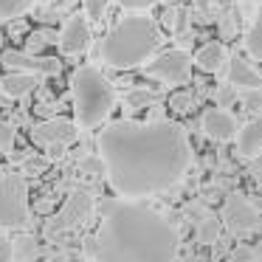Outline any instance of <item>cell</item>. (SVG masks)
<instances>
[{"label":"cell","instance_id":"1","mask_svg":"<svg viewBox=\"0 0 262 262\" xmlns=\"http://www.w3.org/2000/svg\"><path fill=\"white\" fill-rule=\"evenodd\" d=\"M104 175L124 198L175 186L192 164L189 138L175 121H116L99 136Z\"/></svg>","mask_w":262,"mask_h":262},{"label":"cell","instance_id":"2","mask_svg":"<svg viewBox=\"0 0 262 262\" xmlns=\"http://www.w3.org/2000/svg\"><path fill=\"white\" fill-rule=\"evenodd\" d=\"M88 254L96 262H175L178 231L149 206L107 200Z\"/></svg>","mask_w":262,"mask_h":262},{"label":"cell","instance_id":"3","mask_svg":"<svg viewBox=\"0 0 262 262\" xmlns=\"http://www.w3.org/2000/svg\"><path fill=\"white\" fill-rule=\"evenodd\" d=\"M161 46V31L158 26L152 23L144 14H133V17H124L107 31V37L102 40V59L110 65V68H136V65H144Z\"/></svg>","mask_w":262,"mask_h":262},{"label":"cell","instance_id":"4","mask_svg":"<svg viewBox=\"0 0 262 262\" xmlns=\"http://www.w3.org/2000/svg\"><path fill=\"white\" fill-rule=\"evenodd\" d=\"M74 113L79 127H96L110 116L116 102L113 85L93 65H82L74 74Z\"/></svg>","mask_w":262,"mask_h":262},{"label":"cell","instance_id":"5","mask_svg":"<svg viewBox=\"0 0 262 262\" xmlns=\"http://www.w3.org/2000/svg\"><path fill=\"white\" fill-rule=\"evenodd\" d=\"M29 220L26 181L20 175H0V226L20 228Z\"/></svg>","mask_w":262,"mask_h":262},{"label":"cell","instance_id":"6","mask_svg":"<svg viewBox=\"0 0 262 262\" xmlns=\"http://www.w3.org/2000/svg\"><path fill=\"white\" fill-rule=\"evenodd\" d=\"M93 211V194L85 192V189H76V192L68 194V200L62 203V209L48 220V234L59 237V234L76 228L79 223H85Z\"/></svg>","mask_w":262,"mask_h":262},{"label":"cell","instance_id":"7","mask_svg":"<svg viewBox=\"0 0 262 262\" xmlns=\"http://www.w3.org/2000/svg\"><path fill=\"white\" fill-rule=\"evenodd\" d=\"M262 223L259 209L243 194H228L223 200V226L234 234V237H245V234L256 231Z\"/></svg>","mask_w":262,"mask_h":262},{"label":"cell","instance_id":"8","mask_svg":"<svg viewBox=\"0 0 262 262\" xmlns=\"http://www.w3.org/2000/svg\"><path fill=\"white\" fill-rule=\"evenodd\" d=\"M189 68H192V57L181 48H175V51H164L152 62H147V76L166 82V85H181L189 79Z\"/></svg>","mask_w":262,"mask_h":262},{"label":"cell","instance_id":"9","mask_svg":"<svg viewBox=\"0 0 262 262\" xmlns=\"http://www.w3.org/2000/svg\"><path fill=\"white\" fill-rule=\"evenodd\" d=\"M74 138H76V124L68 119H48L31 130V141L37 147H48V149H62Z\"/></svg>","mask_w":262,"mask_h":262},{"label":"cell","instance_id":"10","mask_svg":"<svg viewBox=\"0 0 262 262\" xmlns=\"http://www.w3.org/2000/svg\"><path fill=\"white\" fill-rule=\"evenodd\" d=\"M3 65L6 68H14L20 74H31V71H40V74H59V62L54 57H31V54H23V51H3Z\"/></svg>","mask_w":262,"mask_h":262},{"label":"cell","instance_id":"11","mask_svg":"<svg viewBox=\"0 0 262 262\" xmlns=\"http://www.w3.org/2000/svg\"><path fill=\"white\" fill-rule=\"evenodd\" d=\"M88 46H91V26H88V17L74 14V17L65 23L62 34H59V48L74 57V54H82Z\"/></svg>","mask_w":262,"mask_h":262},{"label":"cell","instance_id":"12","mask_svg":"<svg viewBox=\"0 0 262 262\" xmlns=\"http://www.w3.org/2000/svg\"><path fill=\"white\" fill-rule=\"evenodd\" d=\"M203 133L209 138H214V141H231V138H237L239 127H237V119L228 110L214 107L203 116Z\"/></svg>","mask_w":262,"mask_h":262},{"label":"cell","instance_id":"13","mask_svg":"<svg viewBox=\"0 0 262 262\" xmlns=\"http://www.w3.org/2000/svg\"><path fill=\"white\" fill-rule=\"evenodd\" d=\"M228 85L245 88V91H259V88H262V76L256 74L245 59L234 57L231 62H228Z\"/></svg>","mask_w":262,"mask_h":262},{"label":"cell","instance_id":"14","mask_svg":"<svg viewBox=\"0 0 262 262\" xmlns=\"http://www.w3.org/2000/svg\"><path fill=\"white\" fill-rule=\"evenodd\" d=\"M237 152L243 158H254V155L262 152V116L243 127L237 133Z\"/></svg>","mask_w":262,"mask_h":262},{"label":"cell","instance_id":"15","mask_svg":"<svg viewBox=\"0 0 262 262\" xmlns=\"http://www.w3.org/2000/svg\"><path fill=\"white\" fill-rule=\"evenodd\" d=\"M34 88H37L34 74H20V71H14V74H6L0 79V91L6 93L9 99H23V96H29Z\"/></svg>","mask_w":262,"mask_h":262},{"label":"cell","instance_id":"16","mask_svg":"<svg viewBox=\"0 0 262 262\" xmlns=\"http://www.w3.org/2000/svg\"><path fill=\"white\" fill-rule=\"evenodd\" d=\"M194 62H198L200 71L214 74V71H220L223 62H226V48H223L220 42H209V46H203L198 54H194Z\"/></svg>","mask_w":262,"mask_h":262},{"label":"cell","instance_id":"17","mask_svg":"<svg viewBox=\"0 0 262 262\" xmlns=\"http://www.w3.org/2000/svg\"><path fill=\"white\" fill-rule=\"evenodd\" d=\"M245 48H248V54L254 59H262V6L256 12L254 23H251L248 34H245Z\"/></svg>","mask_w":262,"mask_h":262},{"label":"cell","instance_id":"18","mask_svg":"<svg viewBox=\"0 0 262 262\" xmlns=\"http://www.w3.org/2000/svg\"><path fill=\"white\" fill-rule=\"evenodd\" d=\"M12 248H14V262H34L37 239L31 237V234H20V237L12 243Z\"/></svg>","mask_w":262,"mask_h":262},{"label":"cell","instance_id":"19","mask_svg":"<svg viewBox=\"0 0 262 262\" xmlns=\"http://www.w3.org/2000/svg\"><path fill=\"white\" fill-rule=\"evenodd\" d=\"M220 239V220L214 214H206L198 226V243L200 245H214Z\"/></svg>","mask_w":262,"mask_h":262},{"label":"cell","instance_id":"20","mask_svg":"<svg viewBox=\"0 0 262 262\" xmlns=\"http://www.w3.org/2000/svg\"><path fill=\"white\" fill-rule=\"evenodd\" d=\"M31 6H34V0H0V23L20 17V14H26Z\"/></svg>","mask_w":262,"mask_h":262},{"label":"cell","instance_id":"21","mask_svg":"<svg viewBox=\"0 0 262 262\" xmlns=\"http://www.w3.org/2000/svg\"><path fill=\"white\" fill-rule=\"evenodd\" d=\"M155 93L152 91H141V88H138V91H130L124 96V102H127V107H133V110H138V107H147V104H152L155 102Z\"/></svg>","mask_w":262,"mask_h":262},{"label":"cell","instance_id":"22","mask_svg":"<svg viewBox=\"0 0 262 262\" xmlns=\"http://www.w3.org/2000/svg\"><path fill=\"white\" fill-rule=\"evenodd\" d=\"M82 6H85V14L91 20H102L110 6V0H82Z\"/></svg>","mask_w":262,"mask_h":262},{"label":"cell","instance_id":"23","mask_svg":"<svg viewBox=\"0 0 262 262\" xmlns=\"http://www.w3.org/2000/svg\"><path fill=\"white\" fill-rule=\"evenodd\" d=\"M51 42H59V37L54 34V31H34V34L29 37V48L31 51H37V48H42V46H51Z\"/></svg>","mask_w":262,"mask_h":262},{"label":"cell","instance_id":"24","mask_svg":"<svg viewBox=\"0 0 262 262\" xmlns=\"http://www.w3.org/2000/svg\"><path fill=\"white\" fill-rule=\"evenodd\" d=\"M14 147V127L12 124H0V149L6 152V149Z\"/></svg>","mask_w":262,"mask_h":262},{"label":"cell","instance_id":"25","mask_svg":"<svg viewBox=\"0 0 262 262\" xmlns=\"http://www.w3.org/2000/svg\"><path fill=\"white\" fill-rule=\"evenodd\" d=\"M82 169L91 172V175H102V172H104V161L102 158H88L85 164H82Z\"/></svg>","mask_w":262,"mask_h":262},{"label":"cell","instance_id":"26","mask_svg":"<svg viewBox=\"0 0 262 262\" xmlns=\"http://www.w3.org/2000/svg\"><path fill=\"white\" fill-rule=\"evenodd\" d=\"M0 262H14V248L6 237H0Z\"/></svg>","mask_w":262,"mask_h":262},{"label":"cell","instance_id":"27","mask_svg":"<svg viewBox=\"0 0 262 262\" xmlns=\"http://www.w3.org/2000/svg\"><path fill=\"white\" fill-rule=\"evenodd\" d=\"M119 3H121L124 9H136V12H138V9H149V6H155L158 0H119Z\"/></svg>","mask_w":262,"mask_h":262},{"label":"cell","instance_id":"28","mask_svg":"<svg viewBox=\"0 0 262 262\" xmlns=\"http://www.w3.org/2000/svg\"><path fill=\"white\" fill-rule=\"evenodd\" d=\"M234 262H254V251H248V248H239L237 254H234Z\"/></svg>","mask_w":262,"mask_h":262},{"label":"cell","instance_id":"29","mask_svg":"<svg viewBox=\"0 0 262 262\" xmlns=\"http://www.w3.org/2000/svg\"><path fill=\"white\" fill-rule=\"evenodd\" d=\"M251 172H254V178L262 183V161H259V164H254V169H251Z\"/></svg>","mask_w":262,"mask_h":262},{"label":"cell","instance_id":"30","mask_svg":"<svg viewBox=\"0 0 262 262\" xmlns=\"http://www.w3.org/2000/svg\"><path fill=\"white\" fill-rule=\"evenodd\" d=\"M254 262H262V243L254 248Z\"/></svg>","mask_w":262,"mask_h":262},{"label":"cell","instance_id":"31","mask_svg":"<svg viewBox=\"0 0 262 262\" xmlns=\"http://www.w3.org/2000/svg\"><path fill=\"white\" fill-rule=\"evenodd\" d=\"M0 42H3V37H0Z\"/></svg>","mask_w":262,"mask_h":262}]
</instances>
